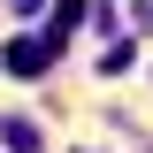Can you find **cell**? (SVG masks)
Here are the masks:
<instances>
[{
  "instance_id": "cell-1",
  "label": "cell",
  "mask_w": 153,
  "mask_h": 153,
  "mask_svg": "<svg viewBox=\"0 0 153 153\" xmlns=\"http://www.w3.org/2000/svg\"><path fill=\"white\" fill-rule=\"evenodd\" d=\"M54 54H61L54 31H46V38H16V46H8V69H16V76H46V69H54Z\"/></svg>"
},
{
  "instance_id": "cell-2",
  "label": "cell",
  "mask_w": 153,
  "mask_h": 153,
  "mask_svg": "<svg viewBox=\"0 0 153 153\" xmlns=\"http://www.w3.org/2000/svg\"><path fill=\"white\" fill-rule=\"evenodd\" d=\"M0 138H8V153H38V130L23 115H0Z\"/></svg>"
},
{
  "instance_id": "cell-3",
  "label": "cell",
  "mask_w": 153,
  "mask_h": 153,
  "mask_svg": "<svg viewBox=\"0 0 153 153\" xmlns=\"http://www.w3.org/2000/svg\"><path fill=\"white\" fill-rule=\"evenodd\" d=\"M130 61H138V46H130V38H115V46H107V61H100V69H107V76H123V69H130Z\"/></svg>"
}]
</instances>
